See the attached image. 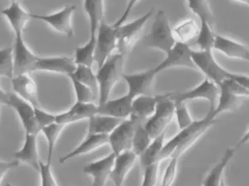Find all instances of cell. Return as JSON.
<instances>
[{"label":"cell","mask_w":249,"mask_h":186,"mask_svg":"<svg viewBox=\"0 0 249 186\" xmlns=\"http://www.w3.org/2000/svg\"><path fill=\"white\" fill-rule=\"evenodd\" d=\"M218 115L215 108H209V112L204 118L193 121L189 127L180 130L178 134L165 143L160 155V162L171 158L179 159L216 123Z\"/></svg>","instance_id":"1"},{"label":"cell","mask_w":249,"mask_h":186,"mask_svg":"<svg viewBox=\"0 0 249 186\" xmlns=\"http://www.w3.org/2000/svg\"><path fill=\"white\" fill-rule=\"evenodd\" d=\"M124 55L119 52L112 54L98 69L96 77L99 83V104L109 100L114 86L124 76Z\"/></svg>","instance_id":"2"},{"label":"cell","mask_w":249,"mask_h":186,"mask_svg":"<svg viewBox=\"0 0 249 186\" xmlns=\"http://www.w3.org/2000/svg\"><path fill=\"white\" fill-rule=\"evenodd\" d=\"M144 41L146 46L159 50L165 54L175 45L177 40L171 29L169 19L163 10H158L150 32L145 37Z\"/></svg>","instance_id":"3"},{"label":"cell","mask_w":249,"mask_h":186,"mask_svg":"<svg viewBox=\"0 0 249 186\" xmlns=\"http://www.w3.org/2000/svg\"><path fill=\"white\" fill-rule=\"evenodd\" d=\"M175 115V103L168 93L158 95V102L153 115L146 121L144 127L152 140L165 132Z\"/></svg>","instance_id":"4"},{"label":"cell","mask_w":249,"mask_h":186,"mask_svg":"<svg viewBox=\"0 0 249 186\" xmlns=\"http://www.w3.org/2000/svg\"><path fill=\"white\" fill-rule=\"evenodd\" d=\"M192 58L196 69L206 77L219 86L227 79L232 78L233 73L224 68L218 63L213 50H192Z\"/></svg>","instance_id":"5"},{"label":"cell","mask_w":249,"mask_h":186,"mask_svg":"<svg viewBox=\"0 0 249 186\" xmlns=\"http://www.w3.org/2000/svg\"><path fill=\"white\" fill-rule=\"evenodd\" d=\"M153 10L147 12L130 23H124L115 28L118 37V52L123 55L130 54L139 40L146 22L152 16Z\"/></svg>","instance_id":"6"},{"label":"cell","mask_w":249,"mask_h":186,"mask_svg":"<svg viewBox=\"0 0 249 186\" xmlns=\"http://www.w3.org/2000/svg\"><path fill=\"white\" fill-rule=\"evenodd\" d=\"M174 102H185L194 99H204L209 102L210 108L214 109L219 96V86L206 77L200 84L187 92L168 93Z\"/></svg>","instance_id":"7"},{"label":"cell","mask_w":249,"mask_h":186,"mask_svg":"<svg viewBox=\"0 0 249 186\" xmlns=\"http://www.w3.org/2000/svg\"><path fill=\"white\" fill-rule=\"evenodd\" d=\"M118 47L116 29L112 25L102 21L96 33L95 63L98 68L102 67L107 58L112 55Z\"/></svg>","instance_id":"8"},{"label":"cell","mask_w":249,"mask_h":186,"mask_svg":"<svg viewBox=\"0 0 249 186\" xmlns=\"http://www.w3.org/2000/svg\"><path fill=\"white\" fill-rule=\"evenodd\" d=\"M192 48L190 44L177 41L175 45L166 54V57L153 70L156 74L173 67H186L196 69L192 58Z\"/></svg>","instance_id":"9"},{"label":"cell","mask_w":249,"mask_h":186,"mask_svg":"<svg viewBox=\"0 0 249 186\" xmlns=\"http://www.w3.org/2000/svg\"><path fill=\"white\" fill-rule=\"evenodd\" d=\"M75 10V5H69L53 14H31V17L45 22L58 33L71 37L74 35L72 17Z\"/></svg>","instance_id":"10"},{"label":"cell","mask_w":249,"mask_h":186,"mask_svg":"<svg viewBox=\"0 0 249 186\" xmlns=\"http://www.w3.org/2000/svg\"><path fill=\"white\" fill-rule=\"evenodd\" d=\"M136 122L130 118L124 119L109 134V145L112 152L118 155L132 149Z\"/></svg>","instance_id":"11"},{"label":"cell","mask_w":249,"mask_h":186,"mask_svg":"<svg viewBox=\"0 0 249 186\" xmlns=\"http://www.w3.org/2000/svg\"><path fill=\"white\" fill-rule=\"evenodd\" d=\"M13 48L14 76L27 74L36 70L35 65L39 57L31 52L22 36L16 37Z\"/></svg>","instance_id":"12"},{"label":"cell","mask_w":249,"mask_h":186,"mask_svg":"<svg viewBox=\"0 0 249 186\" xmlns=\"http://www.w3.org/2000/svg\"><path fill=\"white\" fill-rule=\"evenodd\" d=\"M7 105L16 110L26 133L37 135L42 131L35 118V108L30 103L16 93H10Z\"/></svg>","instance_id":"13"},{"label":"cell","mask_w":249,"mask_h":186,"mask_svg":"<svg viewBox=\"0 0 249 186\" xmlns=\"http://www.w3.org/2000/svg\"><path fill=\"white\" fill-rule=\"evenodd\" d=\"M116 154L112 152L103 159L91 162L83 168V173L93 178V186H104L111 178Z\"/></svg>","instance_id":"14"},{"label":"cell","mask_w":249,"mask_h":186,"mask_svg":"<svg viewBox=\"0 0 249 186\" xmlns=\"http://www.w3.org/2000/svg\"><path fill=\"white\" fill-rule=\"evenodd\" d=\"M156 74L153 69L135 74H124L123 77L128 87L127 93L133 99L140 95H152V83Z\"/></svg>","instance_id":"15"},{"label":"cell","mask_w":249,"mask_h":186,"mask_svg":"<svg viewBox=\"0 0 249 186\" xmlns=\"http://www.w3.org/2000/svg\"><path fill=\"white\" fill-rule=\"evenodd\" d=\"M213 50L228 58L242 60L249 63V47L228 37L216 35Z\"/></svg>","instance_id":"16"},{"label":"cell","mask_w":249,"mask_h":186,"mask_svg":"<svg viewBox=\"0 0 249 186\" xmlns=\"http://www.w3.org/2000/svg\"><path fill=\"white\" fill-rule=\"evenodd\" d=\"M98 105L93 102H76L67 112L55 115V122L58 124H74L83 120L89 119L97 113Z\"/></svg>","instance_id":"17"},{"label":"cell","mask_w":249,"mask_h":186,"mask_svg":"<svg viewBox=\"0 0 249 186\" xmlns=\"http://www.w3.org/2000/svg\"><path fill=\"white\" fill-rule=\"evenodd\" d=\"M133 100V98L128 93L118 99H109L98 105L97 113L126 119L131 114Z\"/></svg>","instance_id":"18"},{"label":"cell","mask_w":249,"mask_h":186,"mask_svg":"<svg viewBox=\"0 0 249 186\" xmlns=\"http://www.w3.org/2000/svg\"><path fill=\"white\" fill-rule=\"evenodd\" d=\"M158 102V96L140 95L133 99L132 111L129 118L136 124H145L153 115Z\"/></svg>","instance_id":"19"},{"label":"cell","mask_w":249,"mask_h":186,"mask_svg":"<svg viewBox=\"0 0 249 186\" xmlns=\"http://www.w3.org/2000/svg\"><path fill=\"white\" fill-rule=\"evenodd\" d=\"M35 69L51 73H61L67 75L73 74L77 69L74 58L67 56L39 58L36 61Z\"/></svg>","instance_id":"20"},{"label":"cell","mask_w":249,"mask_h":186,"mask_svg":"<svg viewBox=\"0 0 249 186\" xmlns=\"http://www.w3.org/2000/svg\"><path fill=\"white\" fill-rule=\"evenodd\" d=\"M138 158L139 157L132 150L116 155L115 165L111 175V178L115 186H123L127 175L133 169Z\"/></svg>","instance_id":"21"},{"label":"cell","mask_w":249,"mask_h":186,"mask_svg":"<svg viewBox=\"0 0 249 186\" xmlns=\"http://www.w3.org/2000/svg\"><path fill=\"white\" fill-rule=\"evenodd\" d=\"M107 144H109V135L88 134L86 138L74 150H71L65 156L60 157L59 163L63 165L70 159H74V158L82 156V155L91 153L96 149Z\"/></svg>","instance_id":"22"},{"label":"cell","mask_w":249,"mask_h":186,"mask_svg":"<svg viewBox=\"0 0 249 186\" xmlns=\"http://www.w3.org/2000/svg\"><path fill=\"white\" fill-rule=\"evenodd\" d=\"M1 13L8 20L16 37L22 36L26 23L32 19L31 14L27 13L16 0H12L9 7L3 9Z\"/></svg>","instance_id":"23"},{"label":"cell","mask_w":249,"mask_h":186,"mask_svg":"<svg viewBox=\"0 0 249 186\" xmlns=\"http://www.w3.org/2000/svg\"><path fill=\"white\" fill-rule=\"evenodd\" d=\"M12 84L16 94L30 103L34 108L39 107L36 85L27 74L15 76L12 79Z\"/></svg>","instance_id":"24"},{"label":"cell","mask_w":249,"mask_h":186,"mask_svg":"<svg viewBox=\"0 0 249 186\" xmlns=\"http://www.w3.org/2000/svg\"><path fill=\"white\" fill-rule=\"evenodd\" d=\"M235 148H228L220 161L209 171L203 181L202 185L204 186H222L225 185V169L230 162L233 159Z\"/></svg>","instance_id":"25"},{"label":"cell","mask_w":249,"mask_h":186,"mask_svg":"<svg viewBox=\"0 0 249 186\" xmlns=\"http://www.w3.org/2000/svg\"><path fill=\"white\" fill-rule=\"evenodd\" d=\"M36 134L26 133L24 144L19 151L15 153L16 160L24 162L32 166L36 171H39V159L38 156Z\"/></svg>","instance_id":"26"},{"label":"cell","mask_w":249,"mask_h":186,"mask_svg":"<svg viewBox=\"0 0 249 186\" xmlns=\"http://www.w3.org/2000/svg\"><path fill=\"white\" fill-rule=\"evenodd\" d=\"M89 120L88 134L109 135L124 119L96 113Z\"/></svg>","instance_id":"27"},{"label":"cell","mask_w":249,"mask_h":186,"mask_svg":"<svg viewBox=\"0 0 249 186\" xmlns=\"http://www.w3.org/2000/svg\"><path fill=\"white\" fill-rule=\"evenodd\" d=\"M105 0H84V10L90 23V36H96L99 25L103 21Z\"/></svg>","instance_id":"28"},{"label":"cell","mask_w":249,"mask_h":186,"mask_svg":"<svg viewBox=\"0 0 249 186\" xmlns=\"http://www.w3.org/2000/svg\"><path fill=\"white\" fill-rule=\"evenodd\" d=\"M165 132L158 136L152 140L147 149L139 156L141 166H146L155 162H160V155L162 151V148L165 145Z\"/></svg>","instance_id":"29"},{"label":"cell","mask_w":249,"mask_h":186,"mask_svg":"<svg viewBox=\"0 0 249 186\" xmlns=\"http://www.w3.org/2000/svg\"><path fill=\"white\" fill-rule=\"evenodd\" d=\"M200 26L197 24L196 20L193 19H187L177 25L174 29V37L178 42L188 43L195 41L198 35Z\"/></svg>","instance_id":"30"},{"label":"cell","mask_w":249,"mask_h":186,"mask_svg":"<svg viewBox=\"0 0 249 186\" xmlns=\"http://www.w3.org/2000/svg\"><path fill=\"white\" fill-rule=\"evenodd\" d=\"M96 36H90L89 40L83 46L75 50L74 61L77 65L93 67L95 63Z\"/></svg>","instance_id":"31"},{"label":"cell","mask_w":249,"mask_h":186,"mask_svg":"<svg viewBox=\"0 0 249 186\" xmlns=\"http://www.w3.org/2000/svg\"><path fill=\"white\" fill-rule=\"evenodd\" d=\"M212 25L206 20H200L198 35L195 39V44L199 50H213L215 36Z\"/></svg>","instance_id":"32"},{"label":"cell","mask_w":249,"mask_h":186,"mask_svg":"<svg viewBox=\"0 0 249 186\" xmlns=\"http://www.w3.org/2000/svg\"><path fill=\"white\" fill-rule=\"evenodd\" d=\"M70 75L90 88L99 98V83L92 67L86 65H77L75 72L69 76Z\"/></svg>","instance_id":"33"},{"label":"cell","mask_w":249,"mask_h":186,"mask_svg":"<svg viewBox=\"0 0 249 186\" xmlns=\"http://www.w3.org/2000/svg\"><path fill=\"white\" fill-rule=\"evenodd\" d=\"M144 124H136L135 128L131 150L137 155L138 157L145 151L152 141V137L145 129Z\"/></svg>","instance_id":"34"},{"label":"cell","mask_w":249,"mask_h":186,"mask_svg":"<svg viewBox=\"0 0 249 186\" xmlns=\"http://www.w3.org/2000/svg\"><path fill=\"white\" fill-rule=\"evenodd\" d=\"M64 127H65L64 124L55 122L42 128V133L46 137L47 141H48V163H51V162H52L53 155L55 144H56L57 140H58L60 134L64 130Z\"/></svg>","instance_id":"35"},{"label":"cell","mask_w":249,"mask_h":186,"mask_svg":"<svg viewBox=\"0 0 249 186\" xmlns=\"http://www.w3.org/2000/svg\"><path fill=\"white\" fill-rule=\"evenodd\" d=\"M190 10L200 19V20L213 24V16L208 0H187Z\"/></svg>","instance_id":"36"},{"label":"cell","mask_w":249,"mask_h":186,"mask_svg":"<svg viewBox=\"0 0 249 186\" xmlns=\"http://www.w3.org/2000/svg\"><path fill=\"white\" fill-rule=\"evenodd\" d=\"M69 77H70L71 83H72L77 102H93L96 99H98V101H99L97 95L90 88L83 84V83L79 81L72 76L70 75Z\"/></svg>","instance_id":"37"},{"label":"cell","mask_w":249,"mask_h":186,"mask_svg":"<svg viewBox=\"0 0 249 186\" xmlns=\"http://www.w3.org/2000/svg\"><path fill=\"white\" fill-rule=\"evenodd\" d=\"M13 48H3L0 50V77L13 78Z\"/></svg>","instance_id":"38"},{"label":"cell","mask_w":249,"mask_h":186,"mask_svg":"<svg viewBox=\"0 0 249 186\" xmlns=\"http://www.w3.org/2000/svg\"><path fill=\"white\" fill-rule=\"evenodd\" d=\"M175 103V115L177 117L178 129L183 130L189 127L193 122L188 108L184 102H174Z\"/></svg>","instance_id":"39"},{"label":"cell","mask_w":249,"mask_h":186,"mask_svg":"<svg viewBox=\"0 0 249 186\" xmlns=\"http://www.w3.org/2000/svg\"><path fill=\"white\" fill-rule=\"evenodd\" d=\"M160 162H155L143 167V181L142 186H154L158 181V170Z\"/></svg>","instance_id":"40"},{"label":"cell","mask_w":249,"mask_h":186,"mask_svg":"<svg viewBox=\"0 0 249 186\" xmlns=\"http://www.w3.org/2000/svg\"><path fill=\"white\" fill-rule=\"evenodd\" d=\"M39 172L41 176V186H56V181L53 175L51 169V163L44 164L39 161Z\"/></svg>","instance_id":"41"},{"label":"cell","mask_w":249,"mask_h":186,"mask_svg":"<svg viewBox=\"0 0 249 186\" xmlns=\"http://www.w3.org/2000/svg\"><path fill=\"white\" fill-rule=\"evenodd\" d=\"M178 160L177 158H171L162 178V186H171L174 184L177 177Z\"/></svg>","instance_id":"42"},{"label":"cell","mask_w":249,"mask_h":186,"mask_svg":"<svg viewBox=\"0 0 249 186\" xmlns=\"http://www.w3.org/2000/svg\"><path fill=\"white\" fill-rule=\"evenodd\" d=\"M35 113L36 122L40 127L41 130L44 127L55 122V115L45 112L41 110L39 107H35Z\"/></svg>","instance_id":"43"},{"label":"cell","mask_w":249,"mask_h":186,"mask_svg":"<svg viewBox=\"0 0 249 186\" xmlns=\"http://www.w3.org/2000/svg\"><path fill=\"white\" fill-rule=\"evenodd\" d=\"M140 0H128L127 1V5H126L125 9H124V13H123L122 16L114 23L112 26L116 28L118 27V26H121V25L124 24V23H125L126 20H127V18H128L129 15H130V12L133 10V7L137 4V3Z\"/></svg>","instance_id":"44"},{"label":"cell","mask_w":249,"mask_h":186,"mask_svg":"<svg viewBox=\"0 0 249 186\" xmlns=\"http://www.w3.org/2000/svg\"><path fill=\"white\" fill-rule=\"evenodd\" d=\"M18 166V161H15L12 162H0V182L2 180L4 174L9 170Z\"/></svg>","instance_id":"45"},{"label":"cell","mask_w":249,"mask_h":186,"mask_svg":"<svg viewBox=\"0 0 249 186\" xmlns=\"http://www.w3.org/2000/svg\"><path fill=\"white\" fill-rule=\"evenodd\" d=\"M234 80L237 82L238 84L247 89L249 93V75L247 74H241V73H234Z\"/></svg>","instance_id":"46"},{"label":"cell","mask_w":249,"mask_h":186,"mask_svg":"<svg viewBox=\"0 0 249 186\" xmlns=\"http://www.w3.org/2000/svg\"><path fill=\"white\" fill-rule=\"evenodd\" d=\"M249 143V128L247 131H246L245 134L243 135V137H241V140H240L239 143H238V145L236 146V148L235 149H239V148L242 147L243 146H245L247 143Z\"/></svg>","instance_id":"47"},{"label":"cell","mask_w":249,"mask_h":186,"mask_svg":"<svg viewBox=\"0 0 249 186\" xmlns=\"http://www.w3.org/2000/svg\"><path fill=\"white\" fill-rule=\"evenodd\" d=\"M9 99H10V93L4 92V91L0 88V103L7 105Z\"/></svg>","instance_id":"48"},{"label":"cell","mask_w":249,"mask_h":186,"mask_svg":"<svg viewBox=\"0 0 249 186\" xmlns=\"http://www.w3.org/2000/svg\"><path fill=\"white\" fill-rule=\"evenodd\" d=\"M234 1L241 3V4H246V5L249 6V0H234Z\"/></svg>","instance_id":"49"},{"label":"cell","mask_w":249,"mask_h":186,"mask_svg":"<svg viewBox=\"0 0 249 186\" xmlns=\"http://www.w3.org/2000/svg\"><path fill=\"white\" fill-rule=\"evenodd\" d=\"M16 1H18V0H16Z\"/></svg>","instance_id":"50"}]
</instances>
